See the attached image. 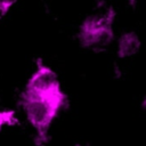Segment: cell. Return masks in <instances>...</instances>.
Instances as JSON below:
<instances>
[{
	"label": "cell",
	"instance_id": "cell-1",
	"mask_svg": "<svg viewBox=\"0 0 146 146\" xmlns=\"http://www.w3.org/2000/svg\"><path fill=\"white\" fill-rule=\"evenodd\" d=\"M21 104L36 135L38 144H44L52 122L67 104V96L56 72L42 62H38L24 86Z\"/></svg>",
	"mask_w": 146,
	"mask_h": 146
},
{
	"label": "cell",
	"instance_id": "cell-2",
	"mask_svg": "<svg viewBox=\"0 0 146 146\" xmlns=\"http://www.w3.org/2000/svg\"><path fill=\"white\" fill-rule=\"evenodd\" d=\"M115 11L112 8L87 16L79 26L78 39L82 47L102 49L114 39Z\"/></svg>",
	"mask_w": 146,
	"mask_h": 146
},
{
	"label": "cell",
	"instance_id": "cell-3",
	"mask_svg": "<svg viewBox=\"0 0 146 146\" xmlns=\"http://www.w3.org/2000/svg\"><path fill=\"white\" fill-rule=\"evenodd\" d=\"M140 46L138 35L135 32H127L122 34L117 42V55L121 58H128L133 56Z\"/></svg>",
	"mask_w": 146,
	"mask_h": 146
},
{
	"label": "cell",
	"instance_id": "cell-4",
	"mask_svg": "<svg viewBox=\"0 0 146 146\" xmlns=\"http://www.w3.org/2000/svg\"><path fill=\"white\" fill-rule=\"evenodd\" d=\"M16 122V115L14 111L1 110L0 111V131L6 125H13Z\"/></svg>",
	"mask_w": 146,
	"mask_h": 146
},
{
	"label": "cell",
	"instance_id": "cell-5",
	"mask_svg": "<svg viewBox=\"0 0 146 146\" xmlns=\"http://www.w3.org/2000/svg\"><path fill=\"white\" fill-rule=\"evenodd\" d=\"M14 3V1H0V19L10 10Z\"/></svg>",
	"mask_w": 146,
	"mask_h": 146
}]
</instances>
